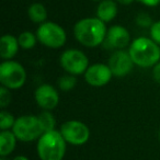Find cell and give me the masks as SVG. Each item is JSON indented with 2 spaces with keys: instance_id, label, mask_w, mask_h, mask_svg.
<instances>
[{
  "instance_id": "cell-3",
  "label": "cell",
  "mask_w": 160,
  "mask_h": 160,
  "mask_svg": "<svg viewBox=\"0 0 160 160\" xmlns=\"http://www.w3.org/2000/svg\"><path fill=\"white\" fill-rule=\"evenodd\" d=\"M66 152V140L56 129L44 133L38 142V153L41 160H62Z\"/></svg>"
},
{
  "instance_id": "cell-8",
  "label": "cell",
  "mask_w": 160,
  "mask_h": 160,
  "mask_svg": "<svg viewBox=\"0 0 160 160\" xmlns=\"http://www.w3.org/2000/svg\"><path fill=\"white\" fill-rule=\"evenodd\" d=\"M60 65L70 75H82L89 68V59L78 49H67L60 56Z\"/></svg>"
},
{
  "instance_id": "cell-13",
  "label": "cell",
  "mask_w": 160,
  "mask_h": 160,
  "mask_svg": "<svg viewBox=\"0 0 160 160\" xmlns=\"http://www.w3.org/2000/svg\"><path fill=\"white\" fill-rule=\"evenodd\" d=\"M19 47H20V45H19V41L16 36L10 35V34L3 35L1 38V41H0V55H1V58L10 60L18 53Z\"/></svg>"
},
{
  "instance_id": "cell-10",
  "label": "cell",
  "mask_w": 160,
  "mask_h": 160,
  "mask_svg": "<svg viewBox=\"0 0 160 160\" xmlns=\"http://www.w3.org/2000/svg\"><path fill=\"white\" fill-rule=\"evenodd\" d=\"M134 65L135 64L129 53L123 51L115 52L114 54H112L109 59V67L115 77H124L128 75L133 69Z\"/></svg>"
},
{
  "instance_id": "cell-28",
  "label": "cell",
  "mask_w": 160,
  "mask_h": 160,
  "mask_svg": "<svg viewBox=\"0 0 160 160\" xmlns=\"http://www.w3.org/2000/svg\"><path fill=\"white\" fill-rule=\"evenodd\" d=\"M0 160H6V159H5V157H1V159Z\"/></svg>"
},
{
  "instance_id": "cell-24",
  "label": "cell",
  "mask_w": 160,
  "mask_h": 160,
  "mask_svg": "<svg viewBox=\"0 0 160 160\" xmlns=\"http://www.w3.org/2000/svg\"><path fill=\"white\" fill-rule=\"evenodd\" d=\"M152 77H153V79H155L158 83H160V62H157V64L153 66Z\"/></svg>"
},
{
  "instance_id": "cell-27",
  "label": "cell",
  "mask_w": 160,
  "mask_h": 160,
  "mask_svg": "<svg viewBox=\"0 0 160 160\" xmlns=\"http://www.w3.org/2000/svg\"><path fill=\"white\" fill-rule=\"evenodd\" d=\"M12 160H29V158L25 157V156H17Z\"/></svg>"
},
{
  "instance_id": "cell-14",
  "label": "cell",
  "mask_w": 160,
  "mask_h": 160,
  "mask_svg": "<svg viewBox=\"0 0 160 160\" xmlns=\"http://www.w3.org/2000/svg\"><path fill=\"white\" fill-rule=\"evenodd\" d=\"M118 14V6L113 0H102L97 9L98 19L104 23L112 21Z\"/></svg>"
},
{
  "instance_id": "cell-25",
  "label": "cell",
  "mask_w": 160,
  "mask_h": 160,
  "mask_svg": "<svg viewBox=\"0 0 160 160\" xmlns=\"http://www.w3.org/2000/svg\"><path fill=\"white\" fill-rule=\"evenodd\" d=\"M142 5L147 6V7H156L160 3V0H138Z\"/></svg>"
},
{
  "instance_id": "cell-4",
  "label": "cell",
  "mask_w": 160,
  "mask_h": 160,
  "mask_svg": "<svg viewBox=\"0 0 160 160\" xmlns=\"http://www.w3.org/2000/svg\"><path fill=\"white\" fill-rule=\"evenodd\" d=\"M27 81V71L18 62L6 60L0 65V82L8 89H20Z\"/></svg>"
},
{
  "instance_id": "cell-30",
  "label": "cell",
  "mask_w": 160,
  "mask_h": 160,
  "mask_svg": "<svg viewBox=\"0 0 160 160\" xmlns=\"http://www.w3.org/2000/svg\"><path fill=\"white\" fill-rule=\"evenodd\" d=\"M159 138H160V131H159Z\"/></svg>"
},
{
  "instance_id": "cell-23",
  "label": "cell",
  "mask_w": 160,
  "mask_h": 160,
  "mask_svg": "<svg viewBox=\"0 0 160 160\" xmlns=\"http://www.w3.org/2000/svg\"><path fill=\"white\" fill-rule=\"evenodd\" d=\"M136 22L139 27H142V28H148V27H151L153 23H151V18L146 13H140L138 14L137 19H136Z\"/></svg>"
},
{
  "instance_id": "cell-7",
  "label": "cell",
  "mask_w": 160,
  "mask_h": 160,
  "mask_svg": "<svg viewBox=\"0 0 160 160\" xmlns=\"http://www.w3.org/2000/svg\"><path fill=\"white\" fill-rule=\"evenodd\" d=\"M59 132L66 142L75 146L86 144L90 137V129L85 123L80 121H67L62 125Z\"/></svg>"
},
{
  "instance_id": "cell-19",
  "label": "cell",
  "mask_w": 160,
  "mask_h": 160,
  "mask_svg": "<svg viewBox=\"0 0 160 160\" xmlns=\"http://www.w3.org/2000/svg\"><path fill=\"white\" fill-rule=\"evenodd\" d=\"M14 123H16V118L11 113L5 110L0 112V129L1 131H8L9 128L13 127Z\"/></svg>"
},
{
  "instance_id": "cell-12",
  "label": "cell",
  "mask_w": 160,
  "mask_h": 160,
  "mask_svg": "<svg viewBox=\"0 0 160 160\" xmlns=\"http://www.w3.org/2000/svg\"><path fill=\"white\" fill-rule=\"evenodd\" d=\"M131 36L129 33L122 25H113L108 30L105 42L112 48L122 49L129 44Z\"/></svg>"
},
{
  "instance_id": "cell-20",
  "label": "cell",
  "mask_w": 160,
  "mask_h": 160,
  "mask_svg": "<svg viewBox=\"0 0 160 160\" xmlns=\"http://www.w3.org/2000/svg\"><path fill=\"white\" fill-rule=\"evenodd\" d=\"M76 85H77V79L73 77V75L64 76L58 80V87L62 91H70L76 87Z\"/></svg>"
},
{
  "instance_id": "cell-9",
  "label": "cell",
  "mask_w": 160,
  "mask_h": 160,
  "mask_svg": "<svg viewBox=\"0 0 160 160\" xmlns=\"http://www.w3.org/2000/svg\"><path fill=\"white\" fill-rule=\"evenodd\" d=\"M113 73L109 65L94 64L89 66L85 72V79L92 87H103L110 82Z\"/></svg>"
},
{
  "instance_id": "cell-17",
  "label": "cell",
  "mask_w": 160,
  "mask_h": 160,
  "mask_svg": "<svg viewBox=\"0 0 160 160\" xmlns=\"http://www.w3.org/2000/svg\"><path fill=\"white\" fill-rule=\"evenodd\" d=\"M18 41L20 47H22L23 49H31L36 44V36L32 32L27 31L19 35Z\"/></svg>"
},
{
  "instance_id": "cell-1",
  "label": "cell",
  "mask_w": 160,
  "mask_h": 160,
  "mask_svg": "<svg viewBox=\"0 0 160 160\" xmlns=\"http://www.w3.org/2000/svg\"><path fill=\"white\" fill-rule=\"evenodd\" d=\"M105 23L97 18H87L78 21L73 28L75 38L80 44L87 47H97L107 38Z\"/></svg>"
},
{
  "instance_id": "cell-22",
  "label": "cell",
  "mask_w": 160,
  "mask_h": 160,
  "mask_svg": "<svg viewBox=\"0 0 160 160\" xmlns=\"http://www.w3.org/2000/svg\"><path fill=\"white\" fill-rule=\"evenodd\" d=\"M150 36L153 42H156L158 45H160V21L155 22L150 27Z\"/></svg>"
},
{
  "instance_id": "cell-29",
  "label": "cell",
  "mask_w": 160,
  "mask_h": 160,
  "mask_svg": "<svg viewBox=\"0 0 160 160\" xmlns=\"http://www.w3.org/2000/svg\"><path fill=\"white\" fill-rule=\"evenodd\" d=\"M93 1H100V0H93ZM101 1H102V0H101Z\"/></svg>"
},
{
  "instance_id": "cell-11",
  "label": "cell",
  "mask_w": 160,
  "mask_h": 160,
  "mask_svg": "<svg viewBox=\"0 0 160 160\" xmlns=\"http://www.w3.org/2000/svg\"><path fill=\"white\" fill-rule=\"evenodd\" d=\"M35 101L45 111H51L58 105L59 96L51 85H42L35 91Z\"/></svg>"
},
{
  "instance_id": "cell-26",
  "label": "cell",
  "mask_w": 160,
  "mask_h": 160,
  "mask_svg": "<svg viewBox=\"0 0 160 160\" xmlns=\"http://www.w3.org/2000/svg\"><path fill=\"white\" fill-rule=\"evenodd\" d=\"M118 2L121 3V5H124V6H128L131 5V3H133L135 0H118Z\"/></svg>"
},
{
  "instance_id": "cell-15",
  "label": "cell",
  "mask_w": 160,
  "mask_h": 160,
  "mask_svg": "<svg viewBox=\"0 0 160 160\" xmlns=\"http://www.w3.org/2000/svg\"><path fill=\"white\" fill-rule=\"evenodd\" d=\"M17 139L18 138L16 137L13 132L2 131L0 133V156L1 157H6L14 150Z\"/></svg>"
},
{
  "instance_id": "cell-6",
  "label": "cell",
  "mask_w": 160,
  "mask_h": 160,
  "mask_svg": "<svg viewBox=\"0 0 160 160\" xmlns=\"http://www.w3.org/2000/svg\"><path fill=\"white\" fill-rule=\"evenodd\" d=\"M38 40L49 48H59L66 43L67 35L60 25L54 22H44L36 32Z\"/></svg>"
},
{
  "instance_id": "cell-2",
  "label": "cell",
  "mask_w": 160,
  "mask_h": 160,
  "mask_svg": "<svg viewBox=\"0 0 160 160\" xmlns=\"http://www.w3.org/2000/svg\"><path fill=\"white\" fill-rule=\"evenodd\" d=\"M128 53L134 64L142 68L152 67L160 62V47L151 38H138L134 40Z\"/></svg>"
},
{
  "instance_id": "cell-5",
  "label": "cell",
  "mask_w": 160,
  "mask_h": 160,
  "mask_svg": "<svg viewBox=\"0 0 160 160\" xmlns=\"http://www.w3.org/2000/svg\"><path fill=\"white\" fill-rule=\"evenodd\" d=\"M12 132L21 142H32L44 134L38 116L23 115L16 120Z\"/></svg>"
},
{
  "instance_id": "cell-21",
  "label": "cell",
  "mask_w": 160,
  "mask_h": 160,
  "mask_svg": "<svg viewBox=\"0 0 160 160\" xmlns=\"http://www.w3.org/2000/svg\"><path fill=\"white\" fill-rule=\"evenodd\" d=\"M10 101H11V94L9 92V89L2 86L0 88V108L5 109L10 103Z\"/></svg>"
},
{
  "instance_id": "cell-18",
  "label": "cell",
  "mask_w": 160,
  "mask_h": 160,
  "mask_svg": "<svg viewBox=\"0 0 160 160\" xmlns=\"http://www.w3.org/2000/svg\"><path fill=\"white\" fill-rule=\"evenodd\" d=\"M38 118V120H40V123H41V125H42V128H43V131H44V133L53 131L56 124L55 118L53 116V114H51L48 111H44V112H42Z\"/></svg>"
},
{
  "instance_id": "cell-16",
  "label": "cell",
  "mask_w": 160,
  "mask_h": 160,
  "mask_svg": "<svg viewBox=\"0 0 160 160\" xmlns=\"http://www.w3.org/2000/svg\"><path fill=\"white\" fill-rule=\"evenodd\" d=\"M29 18L31 19L32 22L34 23H44L47 19V11L46 8L42 3H33L28 10Z\"/></svg>"
}]
</instances>
